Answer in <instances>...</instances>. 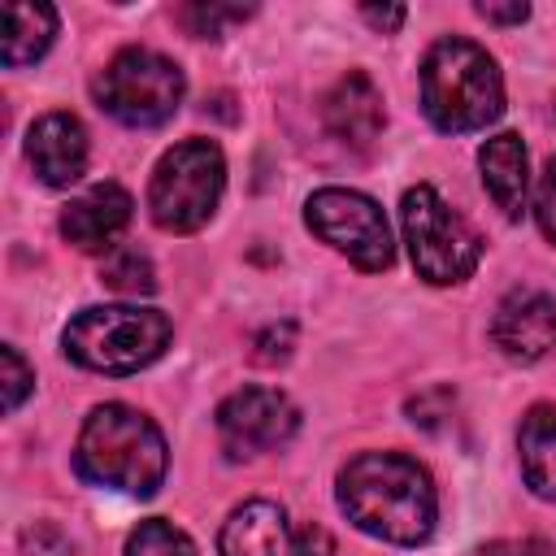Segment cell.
Returning a JSON list of instances; mask_svg holds the SVG:
<instances>
[{"mask_svg":"<svg viewBox=\"0 0 556 556\" xmlns=\"http://www.w3.org/2000/svg\"><path fill=\"white\" fill-rule=\"evenodd\" d=\"M169 452L161 430L126 404H100L87 413L74 447V469L109 491L126 495H152L165 478Z\"/></svg>","mask_w":556,"mask_h":556,"instance_id":"cell-2","label":"cell"},{"mask_svg":"<svg viewBox=\"0 0 556 556\" xmlns=\"http://www.w3.org/2000/svg\"><path fill=\"white\" fill-rule=\"evenodd\" d=\"M100 282L117 295H148L156 291V269L139 248H113V256L100 269Z\"/></svg>","mask_w":556,"mask_h":556,"instance_id":"cell-18","label":"cell"},{"mask_svg":"<svg viewBox=\"0 0 556 556\" xmlns=\"http://www.w3.org/2000/svg\"><path fill=\"white\" fill-rule=\"evenodd\" d=\"M482 556H556V547L547 539H495L482 547Z\"/></svg>","mask_w":556,"mask_h":556,"instance_id":"cell-25","label":"cell"},{"mask_svg":"<svg viewBox=\"0 0 556 556\" xmlns=\"http://www.w3.org/2000/svg\"><path fill=\"white\" fill-rule=\"evenodd\" d=\"M0 365H4V408L13 413L22 400H26V391L35 387V374H30V365L17 356V348H0Z\"/></svg>","mask_w":556,"mask_h":556,"instance_id":"cell-21","label":"cell"},{"mask_svg":"<svg viewBox=\"0 0 556 556\" xmlns=\"http://www.w3.org/2000/svg\"><path fill=\"white\" fill-rule=\"evenodd\" d=\"M126 556H195V543L169 521H139L126 539Z\"/></svg>","mask_w":556,"mask_h":556,"instance_id":"cell-19","label":"cell"},{"mask_svg":"<svg viewBox=\"0 0 556 556\" xmlns=\"http://www.w3.org/2000/svg\"><path fill=\"white\" fill-rule=\"evenodd\" d=\"M321 113H326L330 135H339V139L352 143V148H369V143L382 135V91H378L374 78L361 74V70L343 74V78L330 87Z\"/></svg>","mask_w":556,"mask_h":556,"instance_id":"cell-14","label":"cell"},{"mask_svg":"<svg viewBox=\"0 0 556 556\" xmlns=\"http://www.w3.org/2000/svg\"><path fill=\"white\" fill-rule=\"evenodd\" d=\"M534 217H539V230L556 243V156L547 161L543 178H539V195H534Z\"/></svg>","mask_w":556,"mask_h":556,"instance_id":"cell-22","label":"cell"},{"mask_svg":"<svg viewBox=\"0 0 556 556\" xmlns=\"http://www.w3.org/2000/svg\"><path fill=\"white\" fill-rule=\"evenodd\" d=\"M491 339L513 361H539L556 343V300L534 287H517L491 317Z\"/></svg>","mask_w":556,"mask_h":556,"instance_id":"cell-11","label":"cell"},{"mask_svg":"<svg viewBox=\"0 0 556 556\" xmlns=\"http://www.w3.org/2000/svg\"><path fill=\"white\" fill-rule=\"evenodd\" d=\"M130 191L117 182H96L91 191H83L78 200L65 204L61 213V235L78 248V252H100L113 248V239L130 226Z\"/></svg>","mask_w":556,"mask_h":556,"instance_id":"cell-13","label":"cell"},{"mask_svg":"<svg viewBox=\"0 0 556 556\" xmlns=\"http://www.w3.org/2000/svg\"><path fill=\"white\" fill-rule=\"evenodd\" d=\"M421 109L443 135L482 130L504 113V78L486 48L447 35L421 61Z\"/></svg>","mask_w":556,"mask_h":556,"instance_id":"cell-3","label":"cell"},{"mask_svg":"<svg viewBox=\"0 0 556 556\" xmlns=\"http://www.w3.org/2000/svg\"><path fill=\"white\" fill-rule=\"evenodd\" d=\"M22 543H26L30 556H74V543H70L56 526H30V530L22 534Z\"/></svg>","mask_w":556,"mask_h":556,"instance_id":"cell-24","label":"cell"},{"mask_svg":"<svg viewBox=\"0 0 556 556\" xmlns=\"http://www.w3.org/2000/svg\"><path fill=\"white\" fill-rule=\"evenodd\" d=\"M304 222L317 239H326L334 252H343L356 269H387L395 261V243H391V226L382 217V208L348 187H321L308 195L304 204Z\"/></svg>","mask_w":556,"mask_h":556,"instance_id":"cell-8","label":"cell"},{"mask_svg":"<svg viewBox=\"0 0 556 556\" xmlns=\"http://www.w3.org/2000/svg\"><path fill=\"white\" fill-rule=\"evenodd\" d=\"M339 508L348 521L374 539L417 547L434 530V486L430 473L404 452H361L339 473Z\"/></svg>","mask_w":556,"mask_h":556,"instance_id":"cell-1","label":"cell"},{"mask_svg":"<svg viewBox=\"0 0 556 556\" xmlns=\"http://www.w3.org/2000/svg\"><path fill=\"white\" fill-rule=\"evenodd\" d=\"M96 104L122 126H161L178 113L187 78L182 70L152 48H122L91 83Z\"/></svg>","mask_w":556,"mask_h":556,"instance_id":"cell-7","label":"cell"},{"mask_svg":"<svg viewBox=\"0 0 556 556\" xmlns=\"http://www.w3.org/2000/svg\"><path fill=\"white\" fill-rule=\"evenodd\" d=\"M478 165H482V187L495 200V208L504 217H521L526 213V195H530V174H526V143L521 135L504 130L495 139H486L478 148Z\"/></svg>","mask_w":556,"mask_h":556,"instance_id":"cell-15","label":"cell"},{"mask_svg":"<svg viewBox=\"0 0 556 556\" xmlns=\"http://www.w3.org/2000/svg\"><path fill=\"white\" fill-rule=\"evenodd\" d=\"M291 339H295L291 321H282V326H269V330L256 339V352H252V361H256V365H278V361H287V356H291Z\"/></svg>","mask_w":556,"mask_h":556,"instance_id":"cell-23","label":"cell"},{"mask_svg":"<svg viewBox=\"0 0 556 556\" xmlns=\"http://www.w3.org/2000/svg\"><path fill=\"white\" fill-rule=\"evenodd\" d=\"M517 447H521L526 486L539 500H552L556 504V408L552 404H539V408H530L521 417Z\"/></svg>","mask_w":556,"mask_h":556,"instance_id":"cell-16","label":"cell"},{"mask_svg":"<svg viewBox=\"0 0 556 556\" xmlns=\"http://www.w3.org/2000/svg\"><path fill=\"white\" fill-rule=\"evenodd\" d=\"M169 317L161 308H139V304H104V308H83L61 343L65 356L78 361L83 369L96 374H139L169 348Z\"/></svg>","mask_w":556,"mask_h":556,"instance_id":"cell-4","label":"cell"},{"mask_svg":"<svg viewBox=\"0 0 556 556\" xmlns=\"http://www.w3.org/2000/svg\"><path fill=\"white\" fill-rule=\"evenodd\" d=\"M26 161L39 182L70 187L87 169V130L74 113H43L26 135Z\"/></svg>","mask_w":556,"mask_h":556,"instance_id":"cell-12","label":"cell"},{"mask_svg":"<svg viewBox=\"0 0 556 556\" xmlns=\"http://www.w3.org/2000/svg\"><path fill=\"white\" fill-rule=\"evenodd\" d=\"M478 17H486V22H526L530 9L526 4H478Z\"/></svg>","mask_w":556,"mask_h":556,"instance_id":"cell-27","label":"cell"},{"mask_svg":"<svg viewBox=\"0 0 556 556\" xmlns=\"http://www.w3.org/2000/svg\"><path fill=\"white\" fill-rule=\"evenodd\" d=\"M295 426H300L295 404L269 387H243V391L226 395L217 408V434H222L226 456H235V460L282 447L295 434Z\"/></svg>","mask_w":556,"mask_h":556,"instance_id":"cell-10","label":"cell"},{"mask_svg":"<svg viewBox=\"0 0 556 556\" xmlns=\"http://www.w3.org/2000/svg\"><path fill=\"white\" fill-rule=\"evenodd\" d=\"M361 17H365V22H374L378 30H395V26L404 22V9H400V4H391V9H378V4H365V9H361Z\"/></svg>","mask_w":556,"mask_h":556,"instance_id":"cell-26","label":"cell"},{"mask_svg":"<svg viewBox=\"0 0 556 556\" xmlns=\"http://www.w3.org/2000/svg\"><path fill=\"white\" fill-rule=\"evenodd\" d=\"M56 35V9L48 4H22V0H9L4 4V35H0V61L4 65H30L48 52Z\"/></svg>","mask_w":556,"mask_h":556,"instance_id":"cell-17","label":"cell"},{"mask_svg":"<svg viewBox=\"0 0 556 556\" xmlns=\"http://www.w3.org/2000/svg\"><path fill=\"white\" fill-rule=\"evenodd\" d=\"M222 187H226V156L217 143L208 139L174 143L152 169V187H148L152 222L169 235H191L213 217Z\"/></svg>","mask_w":556,"mask_h":556,"instance_id":"cell-6","label":"cell"},{"mask_svg":"<svg viewBox=\"0 0 556 556\" xmlns=\"http://www.w3.org/2000/svg\"><path fill=\"white\" fill-rule=\"evenodd\" d=\"M400 222H404V243H408L417 278L447 287L478 269V256H482L478 230L430 182H417L404 191Z\"/></svg>","mask_w":556,"mask_h":556,"instance_id":"cell-5","label":"cell"},{"mask_svg":"<svg viewBox=\"0 0 556 556\" xmlns=\"http://www.w3.org/2000/svg\"><path fill=\"white\" fill-rule=\"evenodd\" d=\"M248 13H252V9H243V4H187V9H182V22H187L191 35L217 39L226 22H243Z\"/></svg>","mask_w":556,"mask_h":556,"instance_id":"cell-20","label":"cell"},{"mask_svg":"<svg viewBox=\"0 0 556 556\" xmlns=\"http://www.w3.org/2000/svg\"><path fill=\"white\" fill-rule=\"evenodd\" d=\"M222 556H330V534L313 521H291L269 500L239 504L217 539Z\"/></svg>","mask_w":556,"mask_h":556,"instance_id":"cell-9","label":"cell"}]
</instances>
